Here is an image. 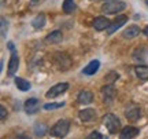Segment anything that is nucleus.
<instances>
[{
    "instance_id": "f257e3e1",
    "label": "nucleus",
    "mask_w": 148,
    "mask_h": 139,
    "mask_svg": "<svg viewBox=\"0 0 148 139\" xmlns=\"http://www.w3.org/2000/svg\"><path fill=\"white\" fill-rule=\"evenodd\" d=\"M69 129H70V121L67 118H62V120L56 121L51 127L49 134H51V136H55V138H64L66 135L69 134Z\"/></svg>"
},
{
    "instance_id": "f03ea898",
    "label": "nucleus",
    "mask_w": 148,
    "mask_h": 139,
    "mask_svg": "<svg viewBox=\"0 0 148 139\" xmlns=\"http://www.w3.org/2000/svg\"><path fill=\"white\" fill-rule=\"evenodd\" d=\"M126 8V3L121 0H107L101 6V12L103 14H118Z\"/></svg>"
},
{
    "instance_id": "7ed1b4c3",
    "label": "nucleus",
    "mask_w": 148,
    "mask_h": 139,
    "mask_svg": "<svg viewBox=\"0 0 148 139\" xmlns=\"http://www.w3.org/2000/svg\"><path fill=\"white\" fill-rule=\"evenodd\" d=\"M103 124L110 134H116L121 129V120L112 113H107L103 116Z\"/></svg>"
},
{
    "instance_id": "20e7f679",
    "label": "nucleus",
    "mask_w": 148,
    "mask_h": 139,
    "mask_svg": "<svg viewBox=\"0 0 148 139\" xmlns=\"http://www.w3.org/2000/svg\"><path fill=\"white\" fill-rule=\"evenodd\" d=\"M52 61L59 70H67L71 66V58L66 53H62V51H58V53L53 54Z\"/></svg>"
},
{
    "instance_id": "39448f33",
    "label": "nucleus",
    "mask_w": 148,
    "mask_h": 139,
    "mask_svg": "<svg viewBox=\"0 0 148 139\" xmlns=\"http://www.w3.org/2000/svg\"><path fill=\"white\" fill-rule=\"evenodd\" d=\"M69 90V83H66V81H63V83H58V84H55V86H52L49 90L47 91V94H45V96L47 98H56V96L62 95L63 92H66Z\"/></svg>"
},
{
    "instance_id": "423d86ee",
    "label": "nucleus",
    "mask_w": 148,
    "mask_h": 139,
    "mask_svg": "<svg viewBox=\"0 0 148 139\" xmlns=\"http://www.w3.org/2000/svg\"><path fill=\"white\" fill-rule=\"evenodd\" d=\"M132 58L137 64H145L148 61V48L144 47V46H140V47L134 48V51L132 54Z\"/></svg>"
},
{
    "instance_id": "0eeeda50",
    "label": "nucleus",
    "mask_w": 148,
    "mask_h": 139,
    "mask_svg": "<svg viewBox=\"0 0 148 139\" xmlns=\"http://www.w3.org/2000/svg\"><path fill=\"white\" fill-rule=\"evenodd\" d=\"M18 68H19V57H18L16 50H15V51L11 53L10 61H8V68H7V76L12 77L18 72Z\"/></svg>"
},
{
    "instance_id": "6e6552de",
    "label": "nucleus",
    "mask_w": 148,
    "mask_h": 139,
    "mask_svg": "<svg viewBox=\"0 0 148 139\" xmlns=\"http://www.w3.org/2000/svg\"><path fill=\"white\" fill-rule=\"evenodd\" d=\"M101 96H103V101L106 102V103H111V102L114 101V98L116 95V90L115 87L112 86V84H107L101 88Z\"/></svg>"
},
{
    "instance_id": "1a4fd4ad",
    "label": "nucleus",
    "mask_w": 148,
    "mask_h": 139,
    "mask_svg": "<svg viewBox=\"0 0 148 139\" xmlns=\"http://www.w3.org/2000/svg\"><path fill=\"white\" fill-rule=\"evenodd\" d=\"M140 134V129L132 125H127L119 131V139H134Z\"/></svg>"
},
{
    "instance_id": "9d476101",
    "label": "nucleus",
    "mask_w": 148,
    "mask_h": 139,
    "mask_svg": "<svg viewBox=\"0 0 148 139\" xmlns=\"http://www.w3.org/2000/svg\"><path fill=\"white\" fill-rule=\"evenodd\" d=\"M25 112L27 114H36L38 110H40V99L37 98H29L26 102H25Z\"/></svg>"
},
{
    "instance_id": "9b49d317",
    "label": "nucleus",
    "mask_w": 148,
    "mask_h": 139,
    "mask_svg": "<svg viewBox=\"0 0 148 139\" xmlns=\"http://www.w3.org/2000/svg\"><path fill=\"white\" fill-rule=\"evenodd\" d=\"M127 22V17L126 15H119V17H116L115 18V21L114 22H111L110 24V26L107 28V33L108 35H112V33H115L118 29L121 26H123Z\"/></svg>"
},
{
    "instance_id": "f8f14e48",
    "label": "nucleus",
    "mask_w": 148,
    "mask_h": 139,
    "mask_svg": "<svg viewBox=\"0 0 148 139\" xmlns=\"http://www.w3.org/2000/svg\"><path fill=\"white\" fill-rule=\"evenodd\" d=\"M111 22L108 21V18L107 17H96L95 19H93V28H95V30H97V32H101V30H104V29H107V28L110 26Z\"/></svg>"
},
{
    "instance_id": "ddd939ff",
    "label": "nucleus",
    "mask_w": 148,
    "mask_h": 139,
    "mask_svg": "<svg viewBox=\"0 0 148 139\" xmlns=\"http://www.w3.org/2000/svg\"><path fill=\"white\" fill-rule=\"evenodd\" d=\"M99 68H100V61L93 59V61H90L89 64L82 69V75L84 76H93L96 72L99 70Z\"/></svg>"
},
{
    "instance_id": "4468645a",
    "label": "nucleus",
    "mask_w": 148,
    "mask_h": 139,
    "mask_svg": "<svg viewBox=\"0 0 148 139\" xmlns=\"http://www.w3.org/2000/svg\"><path fill=\"white\" fill-rule=\"evenodd\" d=\"M77 101L78 103L81 105H89L93 102V94L88 90H82V91L78 92V95H77Z\"/></svg>"
},
{
    "instance_id": "2eb2a0df",
    "label": "nucleus",
    "mask_w": 148,
    "mask_h": 139,
    "mask_svg": "<svg viewBox=\"0 0 148 139\" xmlns=\"http://www.w3.org/2000/svg\"><path fill=\"white\" fill-rule=\"evenodd\" d=\"M125 116L130 121H137L138 118H140V116H141V110H140L138 106H129L125 110Z\"/></svg>"
},
{
    "instance_id": "dca6fc26",
    "label": "nucleus",
    "mask_w": 148,
    "mask_h": 139,
    "mask_svg": "<svg viewBox=\"0 0 148 139\" xmlns=\"http://www.w3.org/2000/svg\"><path fill=\"white\" fill-rule=\"evenodd\" d=\"M78 117L81 121H92L93 118H96V110L92 107H86L84 110H79Z\"/></svg>"
},
{
    "instance_id": "f3484780",
    "label": "nucleus",
    "mask_w": 148,
    "mask_h": 139,
    "mask_svg": "<svg viewBox=\"0 0 148 139\" xmlns=\"http://www.w3.org/2000/svg\"><path fill=\"white\" fill-rule=\"evenodd\" d=\"M140 33H141V29H140L137 25H129V26L122 32V36L125 39H134V37H137Z\"/></svg>"
},
{
    "instance_id": "a211bd4d",
    "label": "nucleus",
    "mask_w": 148,
    "mask_h": 139,
    "mask_svg": "<svg viewBox=\"0 0 148 139\" xmlns=\"http://www.w3.org/2000/svg\"><path fill=\"white\" fill-rule=\"evenodd\" d=\"M63 40V35L60 30H53L51 32L49 35H47V37H45V43L47 44H58L60 43Z\"/></svg>"
},
{
    "instance_id": "6ab92c4d",
    "label": "nucleus",
    "mask_w": 148,
    "mask_h": 139,
    "mask_svg": "<svg viewBox=\"0 0 148 139\" xmlns=\"http://www.w3.org/2000/svg\"><path fill=\"white\" fill-rule=\"evenodd\" d=\"M33 132H34V135H36L37 138H42L47 132H49V128L47 127V124L45 123L37 121V123L33 125Z\"/></svg>"
},
{
    "instance_id": "aec40b11",
    "label": "nucleus",
    "mask_w": 148,
    "mask_h": 139,
    "mask_svg": "<svg viewBox=\"0 0 148 139\" xmlns=\"http://www.w3.org/2000/svg\"><path fill=\"white\" fill-rule=\"evenodd\" d=\"M134 73L137 76V79L143 81H147L148 80V66L147 65H137L134 68Z\"/></svg>"
},
{
    "instance_id": "412c9836",
    "label": "nucleus",
    "mask_w": 148,
    "mask_h": 139,
    "mask_svg": "<svg viewBox=\"0 0 148 139\" xmlns=\"http://www.w3.org/2000/svg\"><path fill=\"white\" fill-rule=\"evenodd\" d=\"M14 83H15L16 88L19 90V91H29L30 88H32V84H30V81L25 80V79H22V77H15L14 79Z\"/></svg>"
},
{
    "instance_id": "4be33fe9",
    "label": "nucleus",
    "mask_w": 148,
    "mask_h": 139,
    "mask_svg": "<svg viewBox=\"0 0 148 139\" xmlns=\"http://www.w3.org/2000/svg\"><path fill=\"white\" fill-rule=\"evenodd\" d=\"M45 24H47V17L42 12L34 17V19H32V26L34 29H41V28L45 26Z\"/></svg>"
},
{
    "instance_id": "5701e85b",
    "label": "nucleus",
    "mask_w": 148,
    "mask_h": 139,
    "mask_svg": "<svg viewBox=\"0 0 148 139\" xmlns=\"http://www.w3.org/2000/svg\"><path fill=\"white\" fill-rule=\"evenodd\" d=\"M62 10H63L64 14H71L75 10V1L74 0H63Z\"/></svg>"
},
{
    "instance_id": "b1692460",
    "label": "nucleus",
    "mask_w": 148,
    "mask_h": 139,
    "mask_svg": "<svg viewBox=\"0 0 148 139\" xmlns=\"http://www.w3.org/2000/svg\"><path fill=\"white\" fill-rule=\"evenodd\" d=\"M64 105H66L64 102H49V103H45L42 107H44L45 110H56V109L63 107Z\"/></svg>"
},
{
    "instance_id": "393cba45",
    "label": "nucleus",
    "mask_w": 148,
    "mask_h": 139,
    "mask_svg": "<svg viewBox=\"0 0 148 139\" xmlns=\"http://www.w3.org/2000/svg\"><path fill=\"white\" fill-rule=\"evenodd\" d=\"M118 79H119V75L115 73V72H110V73L104 77V80H106L107 83H110V84H112V83H114L115 80H118Z\"/></svg>"
},
{
    "instance_id": "a878e982",
    "label": "nucleus",
    "mask_w": 148,
    "mask_h": 139,
    "mask_svg": "<svg viewBox=\"0 0 148 139\" xmlns=\"http://www.w3.org/2000/svg\"><path fill=\"white\" fill-rule=\"evenodd\" d=\"M1 37L5 39V36H7V29H8V24H7V21H5V18H1Z\"/></svg>"
},
{
    "instance_id": "bb28decb",
    "label": "nucleus",
    "mask_w": 148,
    "mask_h": 139,
    "mask_svg": "<svg viewBox=\"0 0 148 139\" xmlns=\"http://www.w3.org/2000/svg\"><path fill=\"white\" fill-rule=\"evenodd\" d=\"M86 139H103V136H101L100 132H97V131H93V132H90V134L86 136Z\"/></svg>"
},
{
    "instance_id": "cd10ccee",
    "label": "nucleus",
    "mask_w": 148,
    "mask_h": 139,
    "mask_svg": "<svg viewBox=\"0 0 148 139\" xmlns=\"http://www.w3.org/2000/svg\"><path fill=\"white\" fill-rule=\"evenodd\" d=\"M7 114H8V113H7V110H5V107L1 105V106H0V120L4 121L5 118H7Z\"/></svg>"
},
{
    "instance_id": "c85d7f7f",
    "label": "nucleus",
    "mask_w": 148,
    "mask_h": 139,
    "mask_svg": "<svg viewBox=\"0 0 148 139\" xmlns=\"http://www.w3.org/2000/svg\"><path fill=\"white\" fill-rule=\"evenodd\" d=\"M15 139H30V136L26 135V134H21V135H18Z\"/></svg>"
},
{
    "instance_id": "c756f323",
    "label": "nucleus",
    "mask_w": 148,
    "mask_h": 139,
    "mask_svg": "<svg viewBox=\"0 0 148 139\" xmlns=\"http://www.w3.org/2000/svg\"><path fill=\"white\" fill-rule=\"evenodd\" d=\"M143 33H144V35H145V36H147V37H148V26H145V28H144Z\"/></svg>"
},
{
    "instance_id": "7c9ffc66",
    "label": "nucleus",
    "mask_w": 148,
    "mask_h": 139,
    "mask_svg": "<svg viewBox=\"0 0 148 139\" xmlns=\"http://www.w3.org/2000/svg\"><path fill=\"white\" fill-rule=\"evenodd\" d=\"M37 1H38V0H32V3H37Z\"/></svg>"
},
{
    "instance_id": "2f4dec72",
    "label": "nucleus",
    "mask_w": 148,
    "mask_h": 139,
    "mask_svg": "<svg viewBox=\"0 0 148 139\" xmlns=\"http://www.w3.org/2000/svg\"><path fill=\"white\" fill-rule=\"evenodd\" d=\"M145 4H147V6H148V0H145Z\"/></svg>"
},
{
    "instance_id": "473e14b6",
    "label": "nucleus",
    "mask_w": 148,
    "mask_h": 139,
    "mask_svg": "<svg viewBox=\"0 0 148 139\" xmlns=\"http://www.w3.org/2000/svg\"><path fill=\"white\" fill-rule=\"evenodd\" d=\"M90 1H96V0H90Z\"/></svg>"
}]
</instances>
